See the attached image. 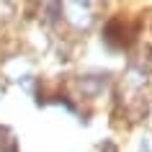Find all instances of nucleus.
Instances as JSON below:
<instances>
[{
    "label": "nucleus",
    "instance_id": "f257e3e1",
    "mask_svg": "<svg viewBox=\"0 0 152 152\" xmlns=\"http://www.w3.org/2000/svg\"><path fill=\"white\" fill-rule=\"evenodd\" d=\"M103 41L111 49H126L134 41V28L129 23H124V18H113L103 28Z\"/></svg>",
    "mask_w": 152,
    "mask_h": 152
},
{
    "label": "nucleus",
    "instance_id": "f03ea898",
    "mask_svg": "<svg viewBox=\"0 0 152 152\" xmlns=\"http://www.w3.org/2000/svg\"><path fill=\"white\" fill-rule=\"evenodd\" d=\"M64 13H67V21H70L75 28H88V26L93 23V13H90V8L83 0H70Z\"/></svg>",
    "mask_w": 152,
    "mask_h": 152
},
{
    "label": "nucleus",
    "instance_id": "7ed1b4c3",
    "mask_svg": "<svg viewBox=\"0 0 152 152\" xmlns=\"http://www.w3.org/2000/svg\"><path fill=\"white\" fill-rule=\"evenodd\" d=\"M108 85V75H83L80 80H77V88L85 98H96L101 96Z\"/></svg>",
    "mask_w": 152,
    "mask_h": 152
},
{
    "label": "nucleus",
    "instance_id": "20e7f679",
    "mask_svg": "<svg viewBox=\"0 0 152 152\" xmlns=\"http://www.w3.org/2000/svg\"><path fill=\"white\" fill-rule=\"evenodd\" d=\"M16 13V5L10 0H0V21H10Z\"/></svg>",
    "mask_w": 152,
    "mask_h": 152
},
{
    "label": "nucleus",
    "instance_id": "39448f33",
    "mask_svg": "<svg viewBox=\"0 0 152 152\" xmlns=\"http://www.w3.org/2000/svg\"><path fill=\"white\" fill-rule=\"evenodd\" d=\"M139 147H142V152H152V132H144V134H142Z\"/></svg>",
    "mask_w": 152,
    "mask_h": 152
},
{
    "label": "nucleus",
    "instance_id": "423d86ee",
    "mask_svg": "<svg viewBox=\"0 0 152 152\" xmlns=\"http://www.w3.org/2000/svg\"><path fill=\"white\" fill-rule=\"evenodd\" d=\"M101 152H119V150H116V144H113V142H103V144H101Z\"/></svg>",
    "mask_w": 152,
    "mask_h": 152
},
{
    "label": "nucleus",
    "instance_id": "0eeeda50",
    "mask_svg": "<svg viewBox=\"0 0 152 152\" xmlns=\"http://www.w3.org/2000/svg\"><path fill=\"white\" fill-rule=\"evenodd\" d=\"M0 152H16V150H3V147H0Z\"/></svg>",
    "mask_w": 152,
    "mask_h": 152
},
{
    "label": "nucleus",
    "instance_id": "6e6552de",
    "mask_svg": "<svg viewBox=\"0 0 152 152\" xmlns=\"http://www.w3.org/2000/svg\"><path fill=\"white\" fill-rule=\"evenodd\" d=\"M83 3H85V0H83Z\"/></svg>",
    "mask_w": 152,
    "mask_h": 152
}]
</instances>
